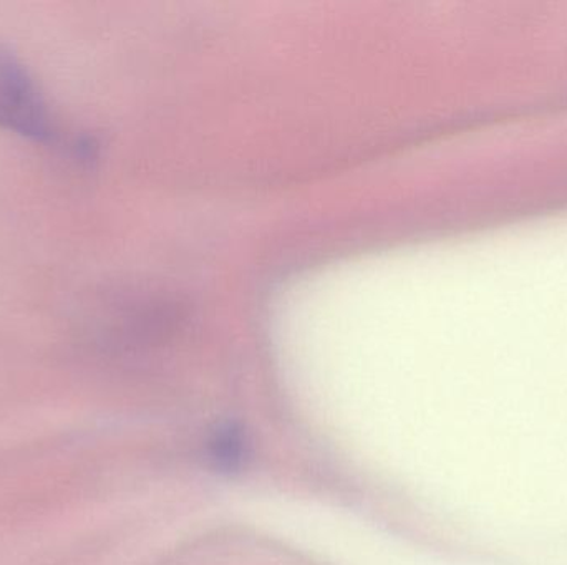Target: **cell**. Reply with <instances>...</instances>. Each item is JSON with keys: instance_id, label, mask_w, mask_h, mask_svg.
I'll list each match as a JSON object with an SVG mask.
<instances>
[{"instance_id": "obj_1", "label": "cell", "mask_w": 567, "mask_h": 565, "mask_svg": "<svg viewBox=\"0 0 567 565\" xmlns=\"http://www.w3.org/2000/svg\"><path fill=\"white\" fill-rule=\"evenodd\" d=\"M0 128L23 138L45 142L52 116L29 70L13 50L0 43Z\"/></svg>"}, {"instance_id": "obj_2", "label": "cell", "mask_w": 567, "mask_h": 565, "mask_svg": "<svg viewBox=\"0 0 567 565\" xmlns=\"http://www.w3.org/2000/svg\"><path fill=\"white\" fill-rule=\"evenodd\" d=\"M246 438L239 428L228 427L219 428L213 440L209 441V457L213 463L221 470H236L241 467L246 457Z\"/></svg>"}]
</instances>
